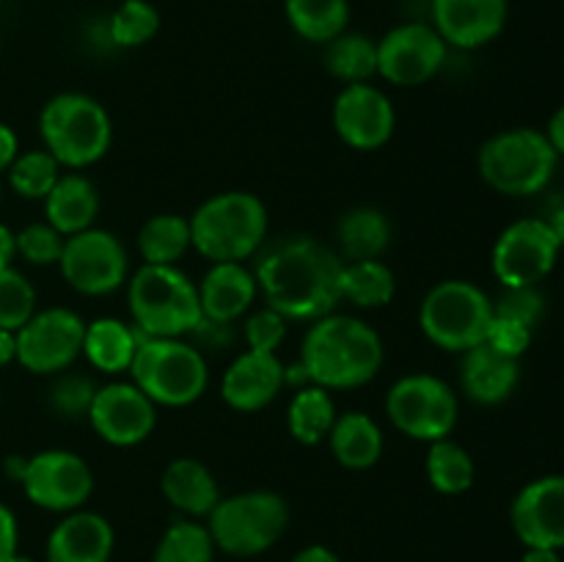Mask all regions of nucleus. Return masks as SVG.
Wrapping results in <instances>:
<instances>
[{
	"label": "nucleus",
	"mask_w": 564,
	"mask_h": 562,
	"mask_svg": "<svg viewBox=\"0 0 564 562\" xmlns=\"http://www.w3.org/2000/svg\"><path fill=\"white\" fill-rule=\"evenodd\" d=\"M138 345H141V334L116 317L94 320L86 325V336H83L86 358L108 375L130 369Z\"/></svg>",
	"instance_id": "nucleus-27"
},
{
	"label": "nucleus",
	"mask_w": 564,
	"mask_h": 562,
	"mask_svg": "<svg viewBox=\"0 0 564 562\" xmlns=\"http://www.w3.org/2000/svg\"><path fill=\"white\" fill-rule=\"evenodd\" d=\"M510 0H433V28L446 44L477 50L507 25Z\"/></svg>",
	"instance_id": "nucleus-19"
},
{
	"label": "nucleus",
	"mask_w": 564,
	"mask_h": 562,
	"mask_svg": "<svg viewBox=\"0 0 564 562\" xmlns=\"http://www.w3.org/2000/svg\"><path fill=\"white\" fill-rule=\"evenodd\" d=\"M94 395H97V386L91 380L83 378V375H64L50 389V406L61 417L80 419L88 417V411H91Z\"/></svg>",
	"instance_id": "nucleus-39"
},
{
	"label": "nucleus",
	"mask_w": 564,
	"mask_h": 562,
	"mask_svg": "<svg viewBox=\"0 0 564 562\" xmlns=\"http://www.w3.org/2000/svg\"><path fill=\"white\" fill-rule=\"evenodd\" d=\"M549 224V229L554 231V237L560 240V246L564 248V202L556 204L554 209L549 213V218H543Z\"/></svg>",
	"instance_id": "nucleus-50"
},
{
	"label": "nucleus",
	"mask_w": 564,
	"mask_h": 562,
	"mask_svg": "<svg viewBox=\"0 0 564 562\" xmlns=\"http://www.w3.org/2000/svg\"><path fill=\"white\" fill-rule=\"evenodd\" d=\"M17 361V334L14 331L0 328V369Z\"/></svg>",
	"instance_id": "nucleus-49"
},
{
	"label": "nucleus",
	"mask_w": 564,
	"mask_h": 562,
	"mask_svg": "<svg viewBox=\"0 0 564 562\" xmlns=\"http://www.w3.org/2000/svg\"><path fill=\"white\" fill-rule=\"evenodd\" d=\"M292 562H341V556L330 551L328 545H306V549L292 556Z\"/></svg>",
	"instance_id": "nucleus-46"
},
{
	"label": "nucleus",
	"mask_w": 564,
	"mask_h": 562,
	"mask_svg": "<svg viewBox=\"0 0 564 562\" xmlns=\"http://www.w3.org/2000/svg\"><path fill=\"white\" fill-rule=\"evenodd\" d=\"M474 468L471 455L463 450L460 444L449 439H441L430 444L427 452V479L438 494L457 496L474 485Z\"/></svg>",
	"instance_id": "nucleus-34"
},
{
	"label": "nucleus",
	"mask_w": 564,
	"mask_h": 562,
	"mask_svg": "<svg viewBox=\"0 0 564 562\" xmlns=\"http://www.w3.org/2000/svg\"><path fill=\"white\" fill-rule=\"evenodd\" d=\"M116 534L108 518L91 510L66 512L47 538V562H110Z\"/></svg>",
	"instance_id": "nucleus-21"
},
{
	"label": "nucleus",
	"mask_w": 564,
	"mask_h": 562,
	"mask_svg": "<svg viewBox=\"0 0 564 562\" xmlns=\"http://www.w3.org/2000/svg\"><path fill=\"white\" fill-rule=\"evenodd\" d=\"M419 323L435 347L466 353L482 345L488 336L490 323H494V301L471 281H441L424 295Z\"/></svg>",
	"instance_id": "nucleus-9"
},
{
	"label": "nucleus",
	"mask_w": 564,
	"mask_h": 562,
	"mask_svg": "<svg viewBox=\"0 0 564 562\" xmlns=\"http://www.w3.org/2000/svg\"><path fill=\"white\" fill-rule=\"evenodd\" d=\"M286 320L273 309H262L246 323V342L248 350L257 353H275V347L284 342Z\"/></svg>",
	"instance_id": "nucleus-42"
},
{
	"label": "nucleus",
	"mask_w": 564,
	"mask_h": 562,
	"mask_svg": "<svg viewBox=\"0 0 564 562\" xmlns=\"http://www.w3.org/2000/svg\"><path fill=\"white\" fill-rule=\"evenodd\" d=\"M345 259L314 237H286L262 253L257 287L284 320H319L341 303Z\"/></svg>",
	"instance_id": "nucleus-1"
},
{
	"label": "nucleus",
	"mask_w": 564,
	"mask_h": 562,
	"mask_svg": "<svg viewBox=\"0 0 564 562\" xmlns=\"http://www.w3.org/2000/svg\"><path fill=\"white\" fill-rule=\"evenodd\" d=\"M17 154H20V141H17V132L11 130L6 121H0V171H9V165L14 163Z\"/></svg>",
	"instance_id": "nucleus-45"
},
{
	"label": "nucleus",
	"mask_w": 564,
	"mask_h": 562,
	"mask_svg": "<svg viewBox=\"0 0 564 562\" xmlns=\"http://www.w3.org/2000/svg\"><path fill=\"white\" fill-rule=\"evenodd\" d=\"M284 11L292 31L317 44H328L350 22V0H284Z\"/></svg>",
	"instance_id": "nucleus-29"
},
{
	"label": "nucleus",
	"mask_w": 564,
	"mask_h": 562,
	"mask_svg": "<svg viewBox=\"0 0 564 562\" xmlns=\"http://www.w3.org/2000/svg\"><path fill=\"white\" fill-rule=\"evenodd\" d=\"M215 549L231 556H257L273 549L290 527V505L275 490H246L229 496L209 512Z\"/></svg>",
	"instance_id": "nucleus-7"
},
{
	"label": "nucleus",
	"mask_w": 564,
	"mask_h": 562,
	"mask_svg": "<svg viewBox=\"0 0 564 562\" xmlns=\"http://www.w3.org/2000/svg\"><path fill=\"white\" fill-rule=\"evenodd\" d=\"M268 237V209L253 193L229 191L207 198L191 218V246L213 262H242Z\"/></svg>",
	"instance_id": "nucleus-3"
},
{
	"label": "nucleus",
	"mask_w": 564,
	"mask_h": 562,
	"mask_svg": "<svg viewBox=\"0 0 564 562\" xmlns=\"http://www.w3.org/2000/svg\"><path fill=\"white\" fill-rule=\"evenodd\" d=\"M86 323L69 309H44L17 331V361L33 375H55L83 353Z\"/></svg>",
	"instance_id": "nucleus-14"
},
{
	"label": "nucleus",
	"mask_w": 564,
	"mask_h": 562,
	"mask_svg": "<svg viewBox=\"0 0 564 562\" xmlns=\"http://www.w3.org/2000/svg\"><path fill=\"white\" fill-rule=\"evenodd\" d=\"M257 275L248 273L240 262H213L209 273L198 287L202 314L218 323H235L257 301Z\"/></svg>",
	"instance_id": "nucleus-22"
},
{
	"label": "nucleus",
	"mask_w": 564,
	"mask_h": 562,
	"mask_svg": "<svg viewBox=\"0 0 564 562\" xmlns=\"http://www.w3.org/2000/svg\"><path fill=\"white\" fill-rule=\"evenodd\" d=\"M0 191H3V187H0Z\"/></svg>",
	"instance_id": "nucleus-53"
},
{
	"label": "nucleus",
	"mask_w": 564,
	"mask_h": 562,
	"mask_svg": "<svg viewBox=\"0 0 564 562\" xmlns=\"http://www.w3.org/2000/svg\"><path fill=\"white\" fill-rule=\"evenodd\" d=\"M545 138H549L556 154H564V105L560 110H556L554 116H551L549 130H545Z\"/></svg>",
	"instance_id": "nucleus-47"
},
{
	"label": "nucleus",
	"mask_w": 564,
	"mask_h": 562,
	"mask_svg": "<svg viewBox=\"0 0 564 562\" xmlns=\"http://www.w3.org/2000/svg\"><path fill=\"white\" fill-rule=\"evenodd\" d=\"M163 496L187 516H209L220 501V488L213 472L196 457H176L160 477Z\"/></svg>",
	"instance_id": "nucleus-24"
},
{
	"label": "nucleus",
	"mask_w": 564,
	"mask_h": 562,
	"mask_svg": "<svg viewBox=\"0 0 564 562\" xmlns=\"http://www.w3.org/2000/svg\"><path fill=\"white\" fill-rule=\"evenodd\" d=\"M44 149L69 169H86L105 158L113 138L110 116L97 99L66 91L50 99L39 116Z\"/></svg>",
	"instance_id": "nucleus-5"
},
{
	"label": "nucleus",
	"mask_w": 564,
	"mask_h": 562,
	"mask_svg": "<svg viewBox=\"0 0 564 562\" xmlns=\"http://www.w3.org/2000/svg\"><path fill=\"white\" fill-rule=\"evenodd\" d=\"M328 441L336 461L345 468H356V472L375 466L383 455V433L375 424V419H369L361 411L336 417Z\"/></svg>",
	"instance_id": "nucleus-26"
},
{
	"label": "nucleus",
	"mask_w": 564,
	"mask_h": 562,
	"mask_svg": "<svg viewBox=\"0 0 564 562\" xmlns=\"http://www.w3.org/2000/svg\"><path fill=\"white\" fill-rule=\"evenodd\" d=\"M17 545H20V527H17V516L11 512V507H6L0 501V562L11 560L17 554Z\"/></svg>",
	"instance_id": "nucleus-44"
},
{
	"label": "nucleus",
	"mask_w": 564,
	"mask_h": 562,
	"mask_svg": "<svg viewBox=\"0 0 564 562\" xmlns=\"http://www.w3.org/2000/svg\"><path fill=\"white\" fill-rule=\"evenodd\" d=\"M485 342H488L494 350H499L501 356H510L518 361V358L529 350V345H532V328L523 323H516V320L496 317L494 314V323H490Z\"/></svg>",
	"instance_id": "nucleus-43"
},
{
	"label": "nucleus",
	"mask_w": 564,
	"mask_h": 562,
	"mask_svg": "<svg viewBox=\"0 0 564 562\" xmlns=\"http://www.w3.org/2000/svg\"><path fill=\"white\" fill-rule=\"evenodd\" d=\"M28 499L50 512H75L88 501L94 477L80 455L66 450H44L33 457H22L17 474Z\"/></svg>",
	"instance_id": "nucleus-11"
},
{
	"label": "nucleus",
	"mask_w": 564,
	"mask_h": 562,
	"mask_svg": "<svg viewBox=\"0 0 564 562\" xmlns=\"http://www.w3.org/2000/svg\"><path fill=\"white\" fill-rule=\"evenodd\" d=\"M334 127L347 147L372 152L394 136V105L380 88L369 83H350L334 102Z\"/></svg>",
	"instance_id": "nucleus-17"
},
{
	"label": "nucleus",
	"mask_w": 564,
	"mask_h": 562,
	"mask_svg": "<svg viewBox=\"0 0 564 562\" xmlns=\"http://www.w3.org/2000/svg\"><path fill=\"white\" fill-rule=\"evenodd\" d=\"M58 264L66 284L83 295H108L119 290L130 268L119 237L102 229H86L66 237Z\"/></svg>",
	"instance_id": "nucleus-13"
},
{
	"label": "nucleus",
	"mask_w": 564,
	"mask_h": 562,
	"mask_svg": "<svg viewBox=\"0 0 564 562\" xmlns=\"http://www.w3.org/2000/svg\"><path fill=\"white\" fill-rule=\"evenodd\" d=\"M518 378H521V369H518L516 358L501 356L488 342L471 347L463 356V391L474 402H479V406H499V402H505L516 391Z\"/></svg>",
	"instance_id": "nucleus-23"
},
{
	"label": "nucleus",
	"mask_w": 564,
	"mask_h": 562,
	"mask_svg": "<svg viewBox=\"0 0 564 562\" xmlns=\"http://www.w3.org/2000/svg\"><path fill=\"white\" fill-rule=\"evenodd\" d=\"M88 422L108 444L135 446L152 435L158 411L135 383H108L94 395Z\"/></svg>",
	"instance_id": "nucleus-18"
},
{
	"label": "nucleus",
	"mask_w": 564,
	"mask_h": 562,
	"mask_svg": "<svg viewBox=\"0 0 564 562\" xmlns=\"http://www.w3.org/2000/svg\"><path fill=\"white\" fill-rule=\"evenodd\" d=\"M160 31V14L149 0H124L110 14L108 36L119 47H141Z\"/></svg>",
	"instance_id": "nucleus-37"
},
{
	"label": "nucleus",
	"mask_w": 564,
	"mask_h": 562,
	"mask_svg": "<svg viewBox=\"0 0 564 562\" xmlns=\"http://www.w3.org/2000/svg\"><path fill=\"white\" fill-rule=\"evenodd\" d=\"M66 237L50 224H31L17 231V253L31 264H55L64 251Z\"/></svg>",
	"instance_id": "nucleus-40"
},
{
	"label": "nucleus",
	"mask_w": 564,
	"mask_h": 562,
	"mask_svg": "<svg viewBox=\"0 0 564 562\" xmlns=\"http://www.w3.org/2000/svg\"><path fill=\"white\" fill-rule=\"evenodd\" d=\"M560 154L545 132L516 127L494 136L479 149V174L505 196H532L551 182Z\"/></svg>",
	"instance_id": "nucleus-8"
},
{
	"label": "nucleus",
	"mask_w": 564,
	"mask_h": 562,
	"mask_svg": "<svg viewBox=\"0 0 564 562\" xmlns=\"http://www.w3.org/2000/svg\"><path fill=\"white\" fill-rule=\"evenodd\" d=\"M58 160L47 149H33V152L17 154L14 163L9 165V185L20 193L22 198H44L61 180Z\"/></svg>",
	"instance_id": "nucleus-36"
},
{
	"label": "nucleus",
	"mask_w": 564,
	"mask_h": 562,
	"mask_svg": "<svg viewBox=\"0 0 564 562\" xmlns=\"http://www.w3.org/2000/svg\"><path fill=\"white\" fill-rule=\"evenodd\" d=\"M336 240H339L336 253L341 259H350V262L380 259V253L391 246V224L378 207H356L341 215L336 226Z\"/></svg>",
	"instance_id": "nucleus-28"
},
{
	"label": "nucleus",
	"mask_w": 564,
	"mask_h": 562,
	"mask_svg": "<svg viewBox=\"0 0 564 562\" xmlns=\"http://www.w3.org/2000/svg\"><path fill=\"white\" fill-rule=\"evenodd\" d=\"M36 314V290L31 281L14 270L0 268V328L20 331Z\"/></svg>",
	"instance_id": "nucleus-38"
},
{
	"label": "nucleus",
	"mask_w": 564,
	"mask_h": 562,
	"mask_svg": "<svg viewBox=\"0 0 564 562\" xmlns=\"http://www.w3.org/2000/svg\"><path fill=\"white\" fill-rule=\"evenodd\" d=\"M510 521L527 549H564V474L532 479L518 490Z\"/></svg>",
	"instance_id": "nucleus-16"
},
{
	"label": "nucleus",
	"mask_w": 564,
	"mask_h": 562,
	"mask_svg": "<svg viewBox=\"0 0 564 562\" xmlns=\"http://www.w3.org/2000/svg\"><path fill=\"white\" fill-rule=\"evenodd\" d=\"M494 314L516 320V323L529 325L534 331V325L545 314V298L540 295L538 287H505L499 301H494Z\"/></svg>",
	"instance_id": "nucleus-41"
},
{
	"label": "nucleus",
	"mask_w": 564,
	"mask_h": 562,
	"mask_svg": "<svg viewBox=\"0 0 564 562\" xmlns=\"http://www.w3.org/2000/svg\"><path fill=\"white\" fill-rule=\"evenodd\" d=\"M325 69L334 77L350 83H367L378 75V42H372L364 33H339L325 44Z\"/></svg>",
	"instance_id": "nucleus-31"
},
{
	"label": "nucleus",
	"mask_w": 564,
	"mask_h": 562,
	"mask_svg": "<svg viewBox=\"0 0 564 562\" xmlns=\"http://www.w3.org/2000/svg\"><path fill=\"white\" fill-rule=\"evenodd\" d=\"M130 312L141 336L180 339L204 320L198 287L176 264H143L130 281Z\"/></svg>",
	"instance_id": "nucleus-4"
},
{
	"label": "nucleus",
	"mask_w": 564,
	"mask_h": 562,
	"mask_svg": "<svg viewBox=\"0 0 564 562\" xmlns=\"http://www.w3.org/2000/svg\"><path fill=\"white\" fill-rule=\"evenodd\" d=\"M130 372L132 383L154 406L171 408L196 402L209 380L207 361L198 347L182 339H158V336H141Z\"/></svg>",
	"instance_id": "nucleus-6"
},
{
	"label": "nucleus",
	"mask_w": 564,
	"mask_h": 562,
	"mask_svg": "<svg viewBox=\"0 0 564 562\" xmlns=\"http://www.w3.org/2000/svg\"><path fill=\"white\" fill-rule=\"evenodd\" d=\"M284 383V364L275 353L246 350L224 372L220 395L235 411H259L279 397Z\"/></svg>",
	"instance_id": "nucleus-20"
},
{
	"label": "nucleus",
	"mask_w": 564,
	"mask_h": 562,
	"mask_svg": "<svg viewBox=\"0 0 564 562\" xmlns=\"http://www.w3.org/2000/svg\"><path fill=\"white\" fill-rule=\"evenodd\" d=\"M386 413L400 433L419 441H441L455 430L457 395L446 380L435 375H405L391 386Z\"/></svg>",
	"instance_id": "nucleus-10"
},
{
	"label": "nucleus",
	"mask_w": 564,
	"mask_h": 562,
	"mask_svg": "<svg viewBox=\"0 0 564 562\" xmlns=\"http://www.w3.org/2000/svg\"><path fill=\"white\" fill-rule=\"evenodd\" d=\"M336 422V408L330 400L328 389L323 386H306L297 389L292 397L290 408H286V428H290L292 439L301 444L314 446L319 441L328 439L330 428Z\"/></svg>",
	"instance_id": "nucleus-30"
},
{
	"label": "nucleus",
	"mask_w": 564,
	"mask_h": 562,
	"mask_svg": "<svg viewBox=\"0 0 564 562\" xmlns=\"http://www.w3.org/2000/svg\"><path fill=\"white\" fill-rule=\"evenodd\" d=\"M449 44L427 22H405L378 42V75L394 86H422L441 72Z\"/></svg>",
	"instance_id": "nucleus-15"
},
{
	"label": "nucleus",
	"mask_w": 564,
	"mask_h": 562,
	"mask_svg": "<svg viewBox=\"0 0 564 562\" xmlns=\"http://www.w3.org/2000/svg\"><path fill=\"white\" fill-rule=\"evenodd\" d=\"M138 248L147 264H176L191 248V220L182 215H154L138 235Z\"/></svg>",
	"instance_id": "nucleus-33"
},
{
	"label": "nucleus",
	"mask_w": 564,
	"mask_h": 562,
	"mask_svg": "<svg viewBox=\"0 0 564 562\" xmlns=\"http://www.w3.org/2000/svg\"><path fill=\"white\" fill-rule=\"evenodd\" d=\"M44 213H47V224L64 237L91 229L99 213L97 187L80 174L61 176L53 191L44 196Z\"/></svg>",
	"instance_id": "nucleus-25"
},
{
	"label": "nucleus",
	"mask_w": 564,
	"mask_h": 562,
	"mask_svg": "<svg viewBox=\"0 0 564 562\" xmlns=\"http://www.w3.org/2000/svg\"><path fill=\"white\" fill-rule=\"evenodd\" d=\"M301 367L314 386L356 389L383 367L378 331L350 314H325L303 336Z\"/></svg>",
	"instance_id": "nucleus-2"
},
{
	"label": "nucleus",
	"mask_w": 564,
	"mask_h": 562,
	"mask_svg": "<svg viewBox=\"0 0 564 562\" xmlns=\"http://www.w3.org/2000/svg\"><path fill=\"white\" fill-rule=\"evenodd\" d=\"M560 251V240L543 218H523L501 231L490 264L501 287H538L554 270Z\"/></svg>",
	"instance_id": "nucleus-12"
},
{
	"label": "nucleus",
	"mask_w": 564,
	"mask_h": 562,
	"mask_svg": "<svg viewBox=\"0 0 564 562\" xmlns=\"http://www.w3.org/2000/svg\"><path fill=\"white\" fill-rule=\"evenodd\" d=\"M215 540L204 523L174 521L160 538L152 562H213Z\"/></svg>",
	"instance_id": "nucleus-35"
},
{
	"label": "nucleus",
	"mask_w": 564,
	"mask_h": 562,
	"mask_svg": "<svg viewBox=\"0 0 564 562\" xmlns=\"http://www.w3.org/2000/svg\"><path fill=\"white\" fill-rule=\"evenodd\" d=\"M521 562H562L560 551L551 549H527V554L521 556Z\"/></svg>",
	"instance_id": "nucleus-51"
},
{
	"label": "nucleus",
	"mask_w": 564,
	"mask_h": 562,
	"mask_svg": "<svg viewBox=\"0 0 564 562\" xmlns=\"http://www.w3.org/2000/svg\"><path fill=\"white\" fill-rule=\"evenodd\" d=\"M397 279L391 268L380 259L347 262L341 270V301H350L361 309H380L394 298Z\"/></svg>",
	"instance_id": "nucleus-32"
},
{
	"label": "nucleus",
	"mask_w": 564,
	"mask_h": 562,
	"mask_svg": "<svg viewBox=\"0 0 564 562\" xmlns=\"http://www.w3.org/2000/svg\"><path fill=\"white\" fill-rule=\"evenodd\" d=\"M17 253V235L6 224H0V268H9Z\"/></svg>",
	"instance_id": "nucleus-48"
},
{
	"label": "nucleus",
	"mask_w": 564,
	"mask_h": 562,
	"mask_svg": "<svg viewBox=\"0 0 564 562\" xmlns=\"http://www.w3.org/2000/svg\"><path fill=\"white\" fill-rule=\"evenodd\" d=\"M6 562H33L31 556H25V554H20V551H17L14 556H11V560H6Z\"/></svg>",
	"instance_id": "nucleus-52"
}]
</instances>
